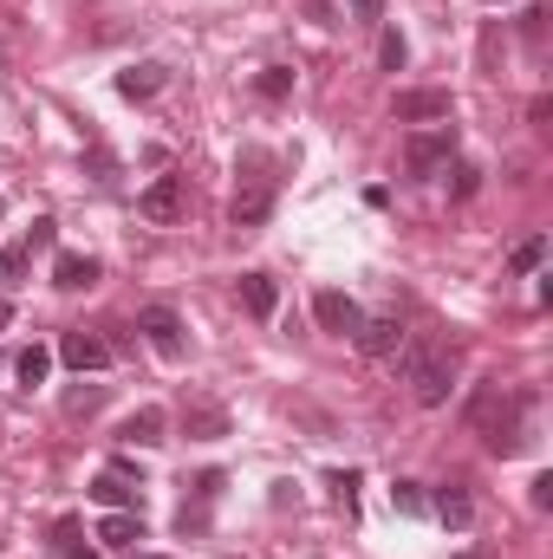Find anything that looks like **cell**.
<instances>
[{"instance_id": "1", "label": "cell", "mask_w": 553, "mask_h": 559, "mask_svg": "<svg viewBox=\"0 0 553 559\" xmlns=\"http://www.w3.org/2000/svg\"><path fill=\"white\" fill-rule=\"evenodd\" d=\"M528 411H534V397H528V391L482 384V391H475V404H469V423L482 429V442H489L495 455H515V449L528 442Z\"/></svg>"}, {"instance_id": "2", "label": "cell", "mask_w": 553, "mask_h": 559, "mask_svg": "<svg viewBox=\"0 0 553 559\" xmlns=\"http://www.w3.org/2000/svg\"><path fill=\"white\" fill-rule=\"evenodd\" d=\"M404 378H411V397L423 411H443L449 391H456V358H449L443 345H423V338H416L411 352H404Z\"/></svg>"}, {"instance_id": "3", "label": "cell", "mask_w": 553, "mask_h": 559, "mask_svg": "<svg viewBox=\"0 0 553 559\" xmlns=\"http://www.w3.org/2000/svg\"><path fill=\"white\" fill-rule=\"evenodd\" d=\"M242 163H248V189H235V228H261L274 215V176H261L268 169L261 150H248Z\"/></svg>"}, {"instance_id": "4", "label": "cell", "mask_w": 553, "mask_h": 559, "mask_svg": "<svg viewBox=\"0 0 553 559\" xmlns=\"http://www.w3.org/2000/svg\"><path fill=\"white\" fill-rule=\"evenodd\" d=\"M449 163H456V124L411 131V143H404V169H411V176H436V169H449Z\"/></svg>"}, {"instance_id": "5", "label": "cell", "mask_w": 553, "mask_h": 559, "mask_svg": "<svg viewBox=\"0 0 553 559\" xmlns=\"http://www.w3.org/2000/svg\"><path fill=\"white\" fill-rule=\"evenodd\" d=\"M183 209H189V176H156L138 195L143 222H183Z\"/></svg>"}, {"instance_id": "6", "label": "cell", "mask_w": 553, "mask_h": 559, "mask_svg": "<svg viewBox=\"0 0 553 559\" xmlns=\"http://www.w3.org/2000/svg\"><path fill=\"white\" fill-rule=\"evenodd\" d=\"M313 319H319V332H332V338H352V332L365 325V306H358L352 293H339V286H326V293L313 299Z\"/></svg>"}, {"instance_id": "7", "label": "cell", "mask_w": 553, "mask_h": 559, "mask_svg": "<svg viewBox=\"0 0 553 559\" xmlns=\"http://www.w3.org/2000/svg\"><path fill=\"white\" fill-rule=\"evenodd\" d=\"M138 332L150 338V352H156V358H183V352H189L183 319H176L169 306H143V312H138Z\"/></svg>"}, {"instance_id": "8", "label": "cell", "mask_w": 553, "mask_h": 559, "mask_svg": "<svg viewBox=\"0 0 553 559\" xmlns=\"http://www.w3.org/2000/svg\"><path fill=\"white\" fill-rule=\"evenodd\" d=\"M391 118L398 124H449L456 118V98L449 92H398L391 98Z\"/></svg>"}, {"instance_id": "9", "label": "cell", "mask_w": 553, "mask_h": 559, "mask_svg": "<svg viewBox=\"0 0 553 559\" xmlns=\"http://www.w3.org/2000/svg\"><path fill=\"white\" fill-rule=\"evenodd\" d=\"M59 358H66L72 371H111V358H118V345L79 325V332H66V338H59Z\"/></svg>"}, {"instance_id": "10", "label": "cell", "mask_w": 553, "mask_h": 559, "mask_svg": "<svg viewBox=\"0 0 553 559\" xmlns=\"http://www.w3.org/2000/svg\"><path fill=\"white\" fill-rule=\"evenodd\" d=\"M235 299H242V312H248V319H274V312H280V280L255 267V274L235 280Z\"/></svg>"}, {"instance_id": "11", "label": "cell", "mask_w": 553, "mask_h": 559, "mask_svg": "<svg viewBox=\"0 0 553 559\" xmlns=\"http://www.w3.org/2000/svg\"><path fill=\"white\" fill-rule=\"evenodd\" d=\"M430 514H436L443 527H456V534H462V527L475 521V501H469V488H462V481H443V488H436V501H430Z\"/></svg>"}, {"instance_id": "12", "label": "cell", "mask_w": 553, "mask_h": 559, "mask_svg": "<svg viewBox=\"0 0 553 559\" xmlns=\"http://www.w3.org/2000/svg\"><path fill=\"white\" fill-rule=\"evenodd\" d=\"M163 85H169V66H156V59H143V66H125V72H118V92H125L131 105L156 98Z\"/></svg>"}, {"instance_id": "13", "label": "cell", "mask_w": 553, "mask_h": 559, "mask_svg": "<svg viewBox=\"0 0 553 559\" xmlns=\"http://www.w3.org/2000/svg\"><path fill=\"white\" fill-rule=\"evenodd\" d=\"M92 501H98V508H111V514H118V508H138V501H143V481L118 475V468H105V475L92 481Z\"/></svg>"}, {"instance_id": "14", "label": "cell", "mask_w": 553, "mask_h": 559, "mask_svg": "<svg viewBox=\"0 0 553 559\" xmlns=\"http://www.w3.org/2000/svg\"><path fill=\"white\" fill-rule=\"evenodd\" d=\"M98 540H105V547H118V554H138L143 514H138V508H118V514H105V521H98Z\"/></svg>"}, {"instance_id": "15", "label": "cell", "mask_w": 553, "mask_h": 559, "mask_svg": "<svg viewBox=\"0 0 553 559\" xmlns=\"http://www.w3.org/2000/svg\"><path fill=\"white\" fill-rule=\"evenodd\" d=\"M352 338H358V352H365V358H391V352L404 345V325H398V319H365Z\"/></svg>"}, {"instance_id": "16", "label": "cell", "mask_w": 553, "mask_h": 559, "mask_svg": "<svg viewBox=\"0 0 553 559\" xmlns=\"http://www.w3.org/2000/svg\"><path fill=\"white\" fill-rule=\"evenodd\" d=\"M98 274H105V267H98L92 254H59V261H52V286H59V293H85V286H98Z\"/></svg>"}, {"instance_id": "17", "label": "cell", "mask_w": 553, "mask_h": 559, "mask_svg": "<svg viewBox=\"0 0 553 559\" xmlns=\"http://www.w3.org/2000/svg\"><path fill=\"white\" fill-rule=\"evenodd\" d=\"M163 429H169V417H163L156 404H143V411H131V417H125V429H118V436H125L131 449H156V442H163Z\"/></svg>"}, {"instance_id": "18", "label": "cell", "mask_w": 553, "mask_h": 559, "mask_svg": "<svg viewBox=\"0 0 553 559\" xmlns=\"http://www.w3.org/2000/svg\"><path fill=\"white\" fill-rule=\"evenodd\" d=\"M46 371H52V352H46V345H26V352L13 358V378H20L26 391H33V384H46Z\"/></svg>"}, {"instance_id": "19", "label": "cell", "mask_w": 553, "mask_h": 559, "mask_svg": "<svg viewBox=\"0 0 553 559\" xmlns=\"http://www.w3.org/2000/svg\"><path fill=\"white\" fill-rule=\"evenodd\" d=\"M52 559H105L98 547H79V521H59L52 527Z\"/></svg>"}, {"instance_id": "20", "label": "cell", "mask_w": 553, "mask_h": 559, "mask_svg": "<svg viewBox=\"0 0 553 559\" xmlns=\"http://www.w3.org/2000/svg\"><path fill=\"white\" fill-rule=\"evenodd\" d=\"M541 261H548V235H528V241L508 254V274H541Z\"/></svg>"}, {"instance_id": "21", "label": "cell", "mask_w": 553, "mask_h": 559, "mask_svg": "<svg viewBox=\"0 0 553 559\" xmlns=\"http://www.w3.org/2000/svg\"><path fill=\"white\" fill-rule=\"evenodd\" d=\"M189 436H202V442H215V436H228V417L222 411H209V404H189Z\"/></svg>"}, {"instance_id": "22", "label": "cell", "mask_w": 553, "mask_h": 559, "mask_svg": "<svg viewBox=\"0 0 553 559\" xmlns=\"http://www.w3.org/2000/svg\"><path fill=\"white\" fill-rule=\"evenodd\" d=\"M255 92H261L268 105H280V98L293 92V66H261V79H255Z\"/></svg>"}, {"instance_id": "23", "label": "cell", "mask_w": 553, "mask_h": 559, "mask_svg": "<svg viewBox=\"0 0 553 559\" xmlns=\"http://www.w3.org/2000/svg\"><path fill=\"white\" fill-rule=\"evenodd\" d=\"M26 267H33V254H26V248H0V293H13V286L26 280Z\"/></svg>"}, {"instance_id": "24", "label": "cell", "mask_w": 553, "mask_h": 559, "mask_svg": "<svg viewBox=\"0 0 553 559\" xmlns=\"http://www.w3.org/2000/svg\"><path fill=\"white\" fill-rule=\"evenodd\" d=\"M404 59H411L404 33H398V26H385V39H378V66H385V72H404Z\"/></svg>"}, {"instance_id": "25", "label": "cell", "mask_w": 553, "mask_h": 559, "mask_svg": "<svg viewBox=\"0 0 553 559\" xmlns=\"http://www.w3.org/2000/svg\"><path fill=\"white\" fill-rule=\"evenodd\" d=\"M443 176H449V195H456V202H469V195L482 189V169H475V163H449Z\"/></svg>"}, {"instance_id": "26", "label": "cell", "mask_w": 553, "mask_h": 559, "mask_svg": "<svg viewBox=\"0 0 553 559\" xmlns=\"http://www.w3.org/2000/svg\"><path fill=\"white\" fill-rule=\"evenodd\" d=\"M391 508H398V514H430V495H423V488H416V481H398V488H391Z\"/></svg>"}, {"instance_id": "27", "label": "cell", "mask_w": 553, "mask_h": 559, "mask_svg": "<svg viewBox=\"0 0 553 559\" xmlns=\"http://www.w3.org/2000/svg\"><path fill=\"white\" fill-rule=\"evenodd\" d=\"M52 241H59V222H52V215H39V222L26 228V241H20V248H26V254H46Z\"/></svg>"}, {"instance_id": "28", "label": "cell", "mask_w": 553, "mask_h": 559, "mask_svg": "<svg viewBox=\"0 0 553 559\" xmlns=\"http://www.w3.org/2000/svg\"><path fill=\"white\" fill-rule=\"evenodd\" d=\"M332 501H339L345 514H358V468H339V475H332Z\"/></svg>"}, {"instance_id": "29", "label": "cell", "mask_w": 553, "mask_h": 559, "mask_svg": "<svg viewBox=\"0 0 553 559\" xmlns=\"http://www.w3.org/2000/svg\"><path fill=\"white\" fill-rule=\"evenodd\" d=\"M98 404H105V384H92V391H72V397H66V411H72V417H79V411H98Z\"/></svg>"}, {"instance_id": "30", "label": "cell", "mask_w": 553, "mask_h": 559, "mask_svg": "<svg viewBox=\"0 0 553 559\" xmlns=\"http://www.w3.org/2000/svg\"><path fill=\"white\" fill-rule=\"evenodd\" d=\"M345 7H352V20H365V26L385 20V0H345Z\"/></svg>"}, {"instance_id": "31", "label": "cell", "mask_w": 553, "mask_h": 559, "mask_svg": "<svg viewBox=\"0 0 553 559\" xmlns=\"http://www.w3.org/2000/svg\"><path fill=\"white\" fill-rule=\"evenodd\" d=\"M534 508H553V475H534Z\"/></svg>"}, {"instance_id": "32", "label": "cell", "mask_w": 553, "mask_h": 559, "mask_svg": "<svg viewBox=\"0 0 553 559\" xmlns=\"http://www.w3.org/2000/svg\"><path fill=\"white\" fill-rule=\"evenodd\" d=\"M306 7H313V20H319V26H339V20H332V0H306Z\"/></svg>"}, {"instance_id": "33", "label": "cell", "mask_w": 553, "mask_h": 559, "mask_svg": "<svg viewBox=\"0 0 553 559\" xmlns=\"http://www.w3.org/2000/svg\"><path fill=\"white\" fill-rule=\"evenodd\" d=\"M7 325H13V306H7V293H0V332H7Z\"/></svg>"}, {"instance_id": "34", "label": "cell", "mask_w": 553, "mask_h": 559, "mask_svg": "<svg viewBox=\"0 0 553 559\" xmlns=\"http://www.w3.org/2000/svg\"><path fill=\"white\" fill-rule=\"evenodd\" d=\"M489 7H508V0H489Z\"/></svg>"}]
</instances>
